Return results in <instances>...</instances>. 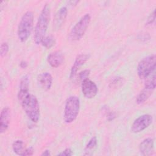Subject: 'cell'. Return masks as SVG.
Instances as JSON below:
<instances>
[{"label":"cell","mask_w":156,"mask_h":156,"mask_svg":"<svg viewBox=\"0 0 156 156\" xmlns=\"http://www.w3.org/2000/svg\"><path fill=\"white\" fill-rule=\"evenodd\" d=\"M51 15V7L49 4H45L39 15L36 23L34 38L37 44H41L43 39L46 36L48 28Z\"/></svg>","instance_id":"obj_1"},{"label":"cell","mask_w":156,"mask_h":156,"mask_svg":"<svg viewBox=\"0 0 156 156\" xmlns=\"http://www.w3.org/2000/svg\"><path fill=\"white\" fill-rule=\"evenodd\" d=\"M23 109L29 118L34 122H37L40 119V105L37 98L33 94H29L19 101Z\"/></svg>","instance_id":"obj_2"},{"label":"cell","mask_w":156,"mask_h":156,"mask_svg":"<svg viewBox=\"0 0 156 156\" xmlns=\"http://www.w3.org/2000/svg\"><path fill=\"white\" fill-rule=\"evenodd\" d=\"M34 26V13L27 11L22 16L18 26L17 35L19 40L24 43L29 38Z\"/></svg>","instance_id":"obj_3"},{"label":"cell","mask_w":156,"mask_h":156,"mask_svg":"<svg viewBox=\"0 0 156 156\" xmlns=\"http://www.w3.org/2000/svg\"><path fill=\"white\" fill-rule=\"evenodd\" d=\"M80 110V100L76 96H71L67 98L64 108V121L66 124L75 121Z\"/></svg>","instance_id":"obj_4"},{"label":"cell","mask_w":156,"mask_h":156,"mask_svg":"<svg viewBox=\"0 0 156 156\" xmlns=\"http://www.w3.org/2000/svg\"><path fill=\"white\" fill-rule=\"evenodd\" d=\"M156 56L155 54L148 55L138 63L137 66L138 76L142 79H144L152 72L155 71Z\"/></svg>","instance_id":"obj_5"},{"label":"cell","mask_w":156,"mask_h":156,"mask_svg":"<svg viewBox=\"0 0 156 156\" xmlns=\"http://www.w3.org/2000/svg\"><path fill=\"white\" fill-rule=\"evenodd\" d=\"M91 21L90 14L84 15L73 26L70 33L69 38L73 41L79 40L84 35Z\"/></svg>","instance_id":"obj_6"},{"label":"cell","mask_w":156,"mask_h":156,"mask_svg":"<svg viewBox=\"0 0 156 156\" xmlns=\"http://www.w3.org/2000/svg\"><path fill=\"white\" fill-rule=\"evenodd\" d=\"M153 118L151 115L144 114L138 117L132 123L131 132L134 133H140L147 128L152 122Z\"/></svg>","instance_id":"obj_7"},{"label":"cell","mask_w":156,"mask_h":156,"mask_svg":"<svg viewBox=\"0 0 156 156\" xmlns=\"http://www.w3.org/2000/svg\"><path fill=\"white\" fill-rule=\"evenodd\" d=\"M81 88L82 94L87 99H92L94 98L98 91L96 84L88 78L82 82Z\"/></svg>","instance_id":"obj_8"},{"label":"cell","mask_w":156,"mask_h":156,"mask_svg":"<svg viewBox=\"0 0 156 156\" xmlns=\"http://www.w3.org/2000/svg\"><path fill=\"white\" fill-rule=\"evenodd\" d=\"M89 58L90 55L85 54H80L76 57L74 63L71 68V71L69 74V78L71 79L74 78L77 71L85 64V63L88 60Z\"/></svg>","instance_id":"obj_9"},{"label":"cell","mask_w":156,"mask_h":156,"mask_svg":"<svg viewBox=\"0 0 156 156\" xmlns=\"http://www.w3.org/2000/svg\"><path fill=\"white\" fill-rule=\"evenodd\" d=\"M68 9L65 6L60 7L57 12L53 21V26L55 30H59L63 25L67 17Z\"/></svg>","instance_id":"obj_10"},{"label":"cell","mask_w":156,"mask_h":156,"mask_svg":"<svg viewBox=\"0 0 156 156\" xmlns=\"http://www.w3.org/2000/svg\"><path fill=\"white\" fill-rule=\"evenodd\" d=\"M140 153L144 156H149L154 152V140L152 138H147L143 140L139 145Z\"/></svg>","instance_id":"obj_11"},{"label":"cell","mask_w":156,"mask_h":156,"mask_svg":"<svg viewBox=\"0 0 156 156\" xmlns=\"http://www.w3.org/2000/svg\"><path fill=\"white\" fill-rule=\"evenodd\" d=\"M10 121V110L8 107H4L0 115V133H5L9 127Z\"/></svg>","instance_id":"obj_12"},{"label":"cell","mask_w":156,"mask_h":156,"mask_svg":"<svg viewBox=\"0 0 156 156\" xmlns=\"http://www.w3.org/2000/svg\"><path fill=\"white\" fill-rule=\"evenodd\" d=\"M52 77L49 73L44 72L40 74L37 77L38 85L43 90L48 91L51 89L52 85Z\"/></svg>","instance_id":"obj_13"},{"label":"cell","mask_w":156,"mask_h":156,"mask_svg":"<svg viewBox=\"0 0 156 156\" xmlns=\"http://www.w3.org/2000/svg\"><path fill=\"white\" fill-rule=\"evenodd\" d=\"M47 61L52 68H58L64 61V55L61 51H56L49 54L48 56Z\"/></svg>","instance_id":"obj_14"},{"label":"cell","mask_w":156,"mask_h":156,"mask_svg":"<svg viewBox=\"0 0 156 156\" xmlns=\"http://www.w3.org/2000/svg\"><path fill=\"white\" fill-rule=\"evenodd\" d=\"M152 91L153 90H149L146 88L143 89L136 97V103L138 104H142L144 102H145L151 96V95L152 93Z\"/></svg>","instance_id":"obj_15"},{"label":"cell","mask_w":156,"mask_h":156,"mask_svg":"<svg viewBox=\"0 0 156 156\" xmlns=\"http://www.w3.org/2000/svg\"><path fill=\"white\" fill-rule=\"evenodd\" d=\"M144 82V88L154 90L156 87V74L155 71L152 72L151 74H149L145 79Z\"/></svg>","instance_id":"obj_16"},{"label":"cell","mask_w":156,"mask_h":156,"mask_svg":"<svg viewBox=\"0 0 156 156\" xmlns=\"http://www.w3.org/2000/svg\"><path fill=\"white\" fill-rule=\"evenodd\" d=\"M55 43H56V41H55V37L52 35H49L44 37L41 44L44 48L47 49H49L53 47L55 45Z\"/></svg>","instance_id":"obj_17"},{"label":"cell","mask_w":156,"mask_h":156,"mask_svg":"<svg viewBox=\"0 0 156 156\" xmlns=\"http://www.w3.org/2000/svg\"><path fill=\"white\" fill-rule=\"evenodd\" d=\"M97 146V138L96 136H93L89 140L85 148V155H90V152L93 151Z\"/></svg>","instance_id":"obj_18"},{"label":"cell","mask_w":156,"mask_h":156,"mask_svg":"<svg viewBox=\"0 0 156 156\" xmlns=\"http://www.w3.org/2000/svg\"><path fill=\"white\" fill-rule=\"evenodd\" d=\"M12 149L15 154L21 155L23 152V141L20 140L15 141L12 144Z\"/></svg>","instance_id":"obj_19"},{"label":"cell","mask_w":156,"mask_h":156,"mask_svg":"<svg viewBox=\"0 0 156 156\" xmlns=\"http://www.w3.org/2000/svg\"><path fill=\"white\" fill-rule=\"evenodd\" d=\"M9 49V44L7 42H4L2 43V44H1V47H0V55L1 56L4 57L6 55V54H7L8 51Z\"/></svg>","instance_id":"obj_20"},{"label":"cell","mask_w":156,"mask_h":156,"mask_svg":"<svg viewBox=\"0 0 156 156\" xmlns=\"http://www.w3.org/2000/svg\"><path fill=\"white\" fill-rule=\"evenodd\" d=\"M90 73V71L89 69H85L79 74V78L82 82L83 80L88 78Z\"/></svg>","instance_id":"obj_21"},{"label":"cell","mask_w":156,"mask_h":156,"mask_svg":"<svg viewBox=\"0 0 156 156\" xmlns=\"http://www.w3.org/2000/svg\"><path fill=\"white\" fill-rule=\"evenodd\" d=\"M155 20V10H154L153 12L149 15V16L147 17L146 20V25H151L152 24Z\"/></svg>","instance_id":"obj_22"},{"label":"cell","mask_w":156,"mask_h":156,"mask_svg":"<svg viewBox=\"0 0 156 156\" xmlns=\"http://www.w3.org/2000/svg\"><path fill=\"white\" fill-rule=\"evenodd\" d=\"M34 149L33 147H29L26 149L24 151H23V152H22L21 155H22V156L33 155H34Z\"/></svg>","instance_id":"obj_23"},{"label":"cell","mask_w":156,"mask_h":156,"mask_svg":"<svg viewBox=\"0 0 156 156\" xmlns=\"http://www.w3.org/2000/svg\"><path fill=\"white\" fill-rule=\"evenodd\" d=\"M72 155H73V152L70 148H66L63 151H62V152L58 154V155H60V156H70Z\"/></svg>","instance_id":"obj_24"},{"label":"cell","mask_w":156,"mask_h":156,"mask_svg":"<svg viewBox=\"0 0 156 156\" xmlns=\"http://www.w3.org/2000/svg\"><path fill=\"white\" fill-rule=\"evenodd\" d=\"M116 118V113L115 112H109L107 115V119L108 121H112Z\"/></svg>","instance_id":"obj_25"},{"label":"cell","mask_w":156,"mask_h":156,"mask_svg":"<svg viewBox=\"0 0 156 156\" xmlns=\"http://www.w3.org/2000/svg\"><path fill=\"white\" fill-rule=\"evenodd\" d=\"M121 81H122L121 77H115L110 83L112 84V85H116V84L121 83Z\"/></svg>","instance_id":"obj_26"},{"label":"cell","mask_w":156,"mask_h":156,"mask_svg":"<svg viewBox=\"0 0 156 156\" xmlns=\"http://www.w3.org/2000/svg\"><path fill=\"white\" fill-rule=\"evenodd\" d=\"M20 67H21V68L25 69V68H26L27 67L28 64H27V62H26V61H24V60H23V61H21V62H20Z\"/></svg>","instance_id":"obj_27"},{"label":"cell","mask_w":156,"mask_h":156,"mask_svg":"<svg viewBox=\"0 0 156 156\" xmlns=\"http://www.w3.org/2000/svg\"><path fill=\"white\" fill-rule=\"evenodd\" d=\"M41 156H49V155H51V153H50L49 150H48V149L45 150L43 152V153L41 154Z\"/></svg>","instance_id":"obj_28"}]
</instances>
